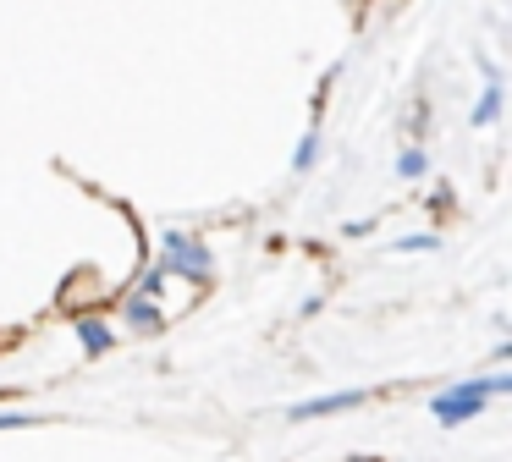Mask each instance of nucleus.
Instances as JSON below:
<instances>
[{
	"label": "nucleus",
	"mask_w": 512,
	"mask_h": 462,
	"mask_svg": "<svg viewBox=\"0 0 512 462\" xmlns=\"http://www.w3.org/2000/svg\"><path fill=\"white\" fill-rule=\"evenodd\" d=\"M160 264L171 270V281H188V286H210L215 281V253L204 237H193V231L171 226L160 231Z\"/></svg>",
	"instance_id": "1"
},
{
	"label": "nucleus",
	"mask_w": 512,
	"mask_h": 462,
	"mask_svg": "<svg viewBox=\"0 0 512 462\" xmlns=\"http://www.w3.org/2000/svg\"><path fill=\"white\" fill-rule=\"evenodd\" d=\"M485 407H490V396H485V385H479V374H468V380H457V385H446V391L430 396V418H435L441 429L474 424Z\"/></svg>",
	"instance_id": "2"
},
{
	"label": "nucleus",
	"mask_w": 512,
	"mask_h": 462,
	"mask_svg": "<svg viewBox=\"0 0 512 462\" xmlns=\"http://www.w3.org/2000/svg\"><path fill=\"white\" fill-rule=\"evenodd\" d=\"M72 336H78L83 358H105L116 347V336H122V325L111 314H100V308H83V314H72Z\"/></svg>",
	"instance_id": "3"
},
{
	"label": "nucleus",
	"mask_w": 512,
	"mask_h": 462,
	"mask_svg": "<svg viewBox=\"0 0 512 462\" xmlns=\"http://www.w3.org/2000/svg\"><path fill=\"white\" fill-rule=\"evenodd\" d=\"M116 325H122L127 336H160V330H166V303H160V297L127 292V297H122V314H116Z\"/></svg>",
	"instance_id": "4"
},
{
	"label": "nucleus",
	"mask_w": 512,
	"mask_h": 462,
	"mask_svg": "<svg viewBox=\"0 0 512 462\" xmlns=\"http://www.w3.org/2000/svg\"><path fill=\"white\" fill-rule=\"evenodd\" d=\"M369 391H331V396H309V402H292L287 418L292 424H309V418H331V413H353V407H364Z\"/></svg>",
	"instance_id": "5"
},
{
	"label": "nucleus",
	"mask_w": 512,
	"mask_h": 462,
	"mask_svg": "<svg viewBox=\"0 0 512 462\" xmlns=\"http://www.w3.org/2000/svg\"><path fill=\"white\" fill-rule=\"evenodd\" d=\"M501 105H507V88H501V83H485V88H479V99H474V116H468V121H474V127H496V121H501Z\"/></svg>",
	"instance_id": "6"
},
{
	"label": "nucleus",
	"mask_w": 512,
	"mask_h": 462,
	"mask_svg": "<svg viewBox=\"0 0 512 462\" xmlns=\"http://www.w3.org/2000/svg\"><path fill=\"white\" fill-rule=\"evenodd\" d=\"M320 154H325V138H320V127H309L298 138V149H292V176H309L320 165Z\"/></svg>",
	"instance_id": "7"
},
{
	"label": "nucleus",
	"mask_w": 512,
	"mask_h": 462,
	"mask_svg": "<svg viewBox=\"0 0 512 462\" xmlns=\"http://www.w3.org/2000/svg\"><path fill=\"white\" fill-rule=\"evenodd\" d=\"M397 176L402 182H424V176H430V149H419V143L397 149Z\"/></svg>",
	"instance_id": "8"
},
{
	"label": "nucleus",
	"mask_w": 512,
	"mask_h": 462,
	"mask_svg": "<svg viewBox=\"0 0 512 462\" xmlns=\"http://www.w3.org/2000/svg\"><path fill=\"white\" fill-rule=\"evenodd\" d=\"M166 286H171L166 264H144V270H138V281H133V292L138 297H166Z\"/></svg>",
	"instance_id": "9"
},
{
	"label": "nucleus",
	"mask_w": 512,
	"mask_h": 462,
	"mask_svg": "<svg viewBox=\"0 0 512 462\" xmlns=\"http://www.w3.org/2000/svg\"><path fill=\"white\" fill-rule=\"evenodd\" d=\"M391 253H441V231H408L391 242Z\"/></svg>",
	"instance_id": "10"
},
{
	"label": "nucleus",
	"mask_w": 512,
	"mask_h": 462,
	"mask_svg": "<svg viewBox=\"0 0 512 462\" xmlns=\"http://www.w3.org/2000/svg\"><path fill=\"white\" fill-rule=\"evenodd\" d=\"M369 231H380V215H364V220H347V226H342V237H347V242H364Z\"/></svg>",
	"instance_id": "11"
},
{
	"label": "nucleus",
	"mask_w": 512,
	"mask_h": 462,
	"mask_svg": "<svg viewBox=\"0 0 512 462\" xmlns=\"http://www.w3.org/2000/svg\"><path fill=\"white\" fill-rule=\"evenodd\" d=\"M479 385H485V396H507V391H512V369H496V374H479Z\"/></svg>",
	"instance_id": "12"
},
{
	"label": "nucleus",
	"mask_w": 512,
	"mask_h": 462,
	"mask_svg": "<svg viewBox=\"0 0 512 462\" xmlns=\"http://www.w3.org/2000/svg\"><path fill=\"white\" fill-rule=\"evenodd\" d=\"M28 424H39L34 413H0V429H28Z\"/></svg>",
	"instance_id": "13"
},
{
	"label": "nucleus",
	"mask_w": 512,
	"mask_h": 462,
	"mask_svg": "<svg viewBox=\"0 0 512 462\" xmlns=\"http://www.w3.org/2000/svg\"><path fill=\"white\" fill-rule=\"evenodd\" d=\"M358 462H375V457H358Z\"/></svg>",
	"instance_id": "14"
}]
</instances>
